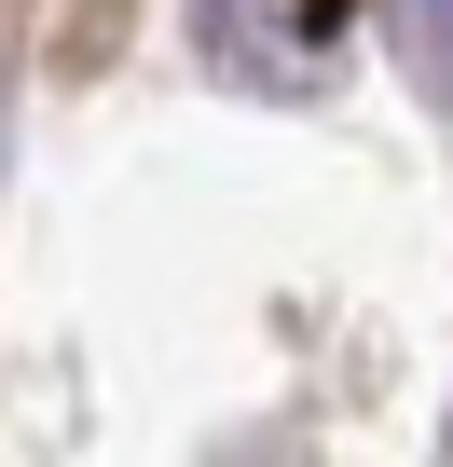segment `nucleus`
Listing matches in <instances>:
<instances>
[{
	"mask_svg": "<svg viewBox=\"0 0 453 467\" xmlns=\"http://www.w3.org/2000/svg\"><path fill=\"white\" fill-rule=\"evenodd\" d=\"M398 56L426 97H453V0H398Z\"/></svg>",
	"mask_w": 453,
	"mask_h": 467,
	"instance_id": "f257e3e1",
	"label": "nucleus"
}]
</instances>
